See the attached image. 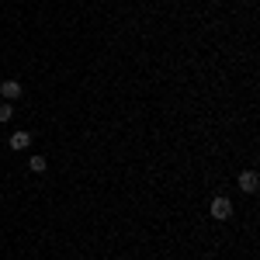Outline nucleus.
Segmentation results:
<instances>
[{
  "label": "nucleus",
  "mask_w": 260,
  "mask_h": 260,
  "mask_svg": "<svg viewBox=\"0 0 260 260\" xmlns=\"http://www.w3.org/2000/svg\"><path fill=\"white\" fill-rule=\"evenodd\" d=\"M7 146H11L14 153H21V149H28V146H31V132H11V139H7Z\"/></svg>",
  "instance_id": "nucleus-4"
},
{
  "label": "nucleus",
  "mask_w": 260,
  "mask_h": 260,
  "mask_svg": "<svg viewBox=\"0 0 260 260\" xmlns=\"http://www.w3.org/2000/svg\"><path fill=\"white\" fill-rule=\"evenodd\" d=\"M21 94H24L21 80H4V83H0V98H4V101H18Z\"/></svg>",
  "instance_id": "nucleus-3"
},
{
  "label": "nucleus",
  "mask_w": 260,
  "mask_h": 260,
  "mask_svg": "<svg viewBox=\"0 0 260 260\" xmlns=\"http://www.w3.org/2000/svg\"><path fill=\"white\" fill-rule=\"evenodd\" d=\"M11 115H14V104L4 101V104H0V121H11Z\"/></svg>",
  "instance_id": "nucleus-6"
},
{
  "label": "nucleus",
  "mask_w": 260,
  "mask_h": 260,
  "mask_svg": "<svg viewBox=\"0 0 260 260\" xmlns=\"http://www.w3.org/2000/svg\"><path fill=\"white\" fill-rule=\"evenodd\" d=\"M28 167H31V170H35V174H45V167H49V160H45V156H39V153H35V156H31V160H28Z\"/></svg>",
  "instance_id": "nucleus-5"
},
{
  "label": "nucleus",
  "mask_w": 260,
  "mask_h": 260,
  "mask_svg": "<svg viewBox=\"0 0 260 260\" xmlns=\"http://www.w3.org/2000/svg\"><path fill=\"white\" fill-rule=\"evenodd\" d=\"M208 212H212V219H215V222L233 219V201L225 198V194H215V198H212V205H208Z\"/></svg>",
  "instance_id": "nucleus-1"
},
{
  "label": "nucleus",
  "mask_w": 260,
  "mask_h": 260,
  "mask_svg": "<svg viewBox=\"0 0 260 260\" xmlns=\"http://www.w3.org/2000/svg\"><path fill=\"white\" fill-rule=\"evenodd\" d=\"M236 184H240L243 194H257V191H260V174H257V170H240Z\"/></svg>",
  "instance_id": "nucleus-2"
}]
</instances>
